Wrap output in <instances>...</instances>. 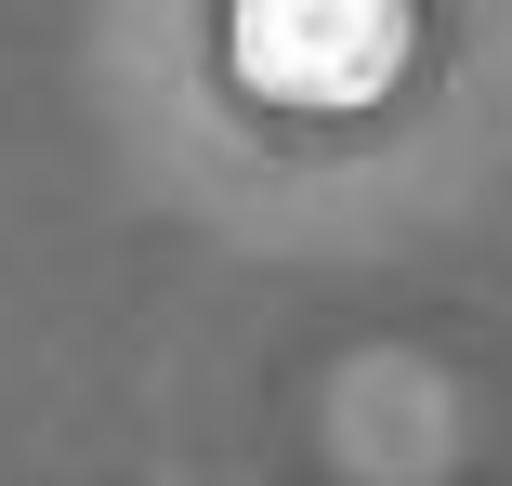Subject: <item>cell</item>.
Listing matches in <instances>:
<instances>
[{
    "instance_id": "1",
    "label": "cell",
    "mask_w": 512,
    "mask_h": 486,
    "mask_svg": "<svg viewBox=\"0 0 512 486\" xmlns=\"http://www.w3.org/2000/svg\"><path fill=\"white\" fill-rule=\"evenodd\" d=\"M224 53L276 106H368L407 53V0H237Z\"/></svg>"
}]
</instances>
